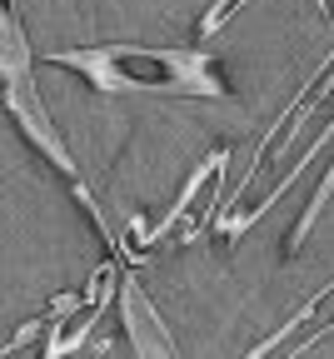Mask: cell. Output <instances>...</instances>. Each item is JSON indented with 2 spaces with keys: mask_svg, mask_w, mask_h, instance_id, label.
Here are the masks:
<instances>
[{
  "mask_svg": "<svg viewBox=\"0 0 334 359\" xmlns=\"http://www.w3.org/2000/svg\"><path fill=\"white\" fill-rule=\"evenodd\" d=\"M51 65H65L85 75L100 95H160V100H225L229 85L215 70L205 50L189 45H75V50H51Z\"/></svg>",
  "mask_w": 334,
  "mask_h": 359,
  "instance_id": "6da1fadb",
  "label": "cell"
},
{
  "mask_svg": "<svg viewBox=\"0 0 334 359\" xmlns=\"http://www.w3.org/2000/svg\"><path fill=\"white\" fill-rule=\"evenodd\" d=\"M0 105H6V110H11V120L30 135V145H35L45 160H51V165L70 180V195L85 205V215H90V224H95V235L110 245V255L130 259L125 235H120L115 224L100 215V205H95V195H90V185H85V175H80L75 155L65 150L60 130H55L51 110H45L40 90H35V50H30V40H25V30H20L15 0H6V20H0ZM130 264H135V259H130Z\"/></svg>",
  "mask_w": 334,
  "mask_h": 359,
  "instance_id": "7a4b0ae2",
  "label": "cell"
},
{
  "mask_svg": "<svg viewBox=\"0 0 334 359\" xmlns=\"http://www.w3.org/2000/svg\"><path fill=\"white\" fill-rule=\"evenodd\" d=\"M115 309H120V334H125V344H130L140 359H170V354H180V344H175V334H170V325H165V314L155 309V299L145 294V285L130 275V264H125Z\"/></svg>",
  "mask_w": 334,
  "mask_h": 359,
  "instance_id": "3957f363",
  "label": "cell"
},
{
  "mask_svg": "<svg viewBox=\"0 0 334 359\" xmlns=\"http://www.w3.org/2000/svg\"><path fill=\"white\" fill-rule=\"evenodd\" d=\"M324 299H334V280H329V285H324L319 294H309V299H305V304H300V309H295V314H290V320H284V325H279V330H274V334H269L265 344H255V349H250V359H265V354H274V349H279L284 339H290L295 330H305V325L314 320V309H319Z\"/></svg>",
  "mask_w": 334,
  "mask_h": 359,
  "instance_id": "277c9868",
  "label": "cell"
},
{
  "mask_svg": "<svg viewBox=\"0 0 334 359\" xmlns=\"http://www.w3.org/2000/svg\"><path fill=\"white\" fill-rule=\"evenodd\" d=\"M245 6H250V0H215V6L205 11V20H200V35H205V40H210V35H220V30H225L234 15H240Z\"/></svg>",
  "mask_w": 334,
  "mask_h": 359,
  "instance_id": "5b68a950",
  "label": "cell"
}]
</instances>
